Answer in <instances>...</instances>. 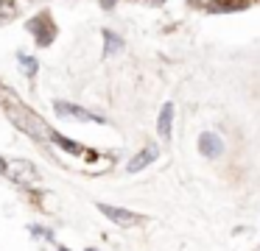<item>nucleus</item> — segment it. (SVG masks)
Instances as JSON below:
<instances>
[{"instance_id": "f257e3e1", "label": "nucleus", "mask_w": 260, "mask_h": 251, "mask_svg": "<svg viewBox=\"0 0 260 251\" xmlns=\"http://www.w3.org/2000/svg\"><path fill=\"white\" fill-rule=\"evenodd\" d=\"M6 117L23 134H28V137H34V139H53V134L48 131V126H45V120H42L37 112H31L28 106H20V103L6 106Z\"/></svg>"}, {"instance_id": "f03ea898", "label": "nucleus", "mask_w": 260, "mask_h": 251, "mask_svg": "<svg viewBox=\"0 0 260 251\" xmlns=\"http://www.w3.org/2000/svg\"><path fill=\"white\" fill-rule=\"evenodd\" d=\"M6 176L12 178V182L23 184V187H31V184L40 182V173H37V167L31 165V162L25 159H12L6 165Z\"/></svg>"}, {"instance_id": "7ed1b4c3", "label": "nucleus", "mask_w": 260, "mask_h": 251, "mask_svg": "<svg viewBox=\"0 0 260 251\" xmlns=\"http://www.w3.org/2000/svg\"><path fill=\"white\" fill-rule=\"evenodd\" d=\"M28 31L37 37V45H51V39L56 37V25H53L51 14L48 11H42V14H37L34 20H28Z\"/></svg>"}, {"instance_id": "20e7f679", "label": "nucleus", "mask_w": 260, "mask_h": 251, "mask_svg": "<svg viewBox=\"0 0 260 251\" xmlns=\"http://www.w3.org/2000/svg\"><path fill=\"white\" fill-rule=\"evenodd\" d=\"M98 212H101L104 218H109V221H112L115 226H123V229L137 226V223H140V215H135V212H129V209H120V206L98 204Z\"/></svg>"}, {"instance_id": "39448f33", "label": "nucleus", "mask_w": 260, "mask_h": 251, "mask_svg": "<svg viewBox=\"0 0 260 251\" xmlns=\"http://www.w3.org/2000/svg\"><path fill=\"white\" fill-rule=\"evenodd\" d=\"M53 109H56L59 117H76V120H90V123H104L101 115H92V112L81 109V106H73L68 100H53Z\"/></svg>"}, {"instance_id": "423d86ee", "label": "nucleus", "mask_w": 260, "mask_h": 251, "mask_svg": "<svg viewBox=\"0 0 260 251\" xmlns=\"http://www.w3.org/2000/svg\"><path fill=\"white\" fill-rule=\"evenodd\" d=\"M199 151H202L204 156H210V159H218V156L224 154V139L215 131H204L202 137H199Z\"/></svg>"}, {"instance_id": "0eeeda50", "label": "nucleus", "mask_w": 260, "mask_h": 251, "mask_svg": "<svg viewBox=\"0 0 260 251\" xmlns=\"http://www.w3.org/2000/svg\"><path fill=\"white\" fill-rule=\"evenodd\" d=\"M171 126H174V103H165L162 109H159V120H157L159 137L171 139Z\"/></svg>"}, {"instance_id": "6e6552de", "label": "nucleus", "mask_w": 260, "mask_h": 251, "mask_svg": "<svg viewBox=\"0 0 260 251\" xmlns=\"http://www.w3.org/2000/svg\"><path fill=\"white\" fill-rule=\"evenodd\" d=\"M154 159H157V148H151V145H148L146 151H140V154L129 162V173H140L143 167H148Z\"/></svg>"}, {"instance_id": "1a4fd4ad", "label": "nucleus", "mask_w": 260, "mask_h": 251, "mask_svg": "<svg viewBox=\"0 0 260 251\" xmlns=\"http://www.w3.org/2000/svg\"><path fill=\"white\" fill-rule=\"evenodd\" d=\"M104 39H107V50H104V59H109L112 53H118V50H123V42H120L118 33L112 31H104Z\"/></svg>"}, {"instance_id": "9d476101", "label": "nucleus", "mask_w": 260, "mask_h": 251, "mask_svg": "<svg viewBox=\"0 0 260 251\" xmlns=\"http://www.w3.org/2000/svg\"><path fill=\"white\" fill-rule=\"evenodd\" d=\"M53 142L56 145H62L68 154H81V145L79 142H73V139H68V137H59V134H53Z\"/></svg>"}, {"instance_id": "9b49d317", "label": "nucleus", "mask_w": 260, "mask_h": 251, "mask_svg": "<svg viewBox=\"0 0 260 251\" xmlns=\"http://www.w3.org/2000/svg\"><path fill=\"white\" fill-rule=\"evenodd\" d=\"M14 14H17L14 0H0V20H12Z\"/></svg>"}, {"instance_id": "f8f14e48", "label": "nucleus", "mask_w": 260, "mask_h": 251, "mask_svg": "<svg viewBox=\"0 0 260 251\" xmlns=\"http://www.w3.org/2000/svg\"><path fill=\"white\" fill-rule=\"evenodd\" d=\"M20 70H23L25 76H34V73H37V59H31V56L20 53Z\"/></svg>"}, {"instance_id": "ddd939ff", "label": "nucleus", "mask_w": 260, "mask_h": 251, "mask_svg": "<svg viewBox=\"0 0 260 251\" xmlns=\"http://www.w3.org/2000/svg\"><path fill=\"white\" fill-rule=\"evenodd\" d=\"M31 234H37V237H48V240H53V234L48 232V229H42V226H31Z\"/></svg>"}, {"instance_id": "4468645a", "label": "nucleus", "mask_w": 260, "mask_h": 251, "mask_svg": "<svg viewBox=\"0 0 260 251\" xmlns=\"http://www.w3.org/2000/svg\"><path fill=\"white\" fill-rule=\"evenodd\" d=\"M135 3H146V6H162L165 0H135Z\"/></svg>"}, {"instance_id": "2eb2a0df", "label": "nucleus", "mask_w": 260, "mask_h": 251, "mask_svg": "<svg viewBox=\"0 0 260 251\" xmlns=\"http://www.w3.org/2000/svg\"><path fill=\"white\" fill-rule=\"evenodd\" d=\"M101 6H104V9H112V6H115V0H101Z\"/></svg>"}, {"instance_id": "dca6fc26", "label": "nucleus", "mask_w": 260, "mask_h": 251, "mask_svg": "<svg viewBox=\"0 0 260 251\" xmlns=\"http://www.w3.org/2000/svg\"><path fill=\"white\" fill-rule=\"evenodd\" d=\"M6 165H9V162L3 159V156H0V173H6Z\"/></svg>"}, {"instance_id": "f3484780", "label": "nucleus", "mask_w": 260, "mask_h": 251, "mask_svg": "<svg viewBox=\"0 0 260 251\" xmlns=\"http://www.w3.org/2000/svg\"><path fill=\"white\" fill-rule=\"evenodd\" d=\"M59 251H68V248H59Z\"/></svg>"}, {"instance_id": "a211bd4d", "label": "nucleus", "mask_w": 260, "mask_h": 251, "mask_svg": "<svg viewBox=\"0 0 260 251\" xmlns=\"http://www.w3.org/2000/svg\"><path fill=\"white\" fill-rule=\"evenodd\" d=\"M90 251H92V248H90Z\"/></svg>"}, {"instance_id": "6ab92c4d", "label": "nucleus", "mask_w": 260, "mask_h": 251, "mask_svg": "<svg viewBox=\"0 0 260 251\" xmlns=\"http://www.w3.org/2000/svg\"><path fill=\"white\" fill-rule=\"evenodd\" d=\"M257 251H260V248H257Z\"/></svg>"}]
</instances>
